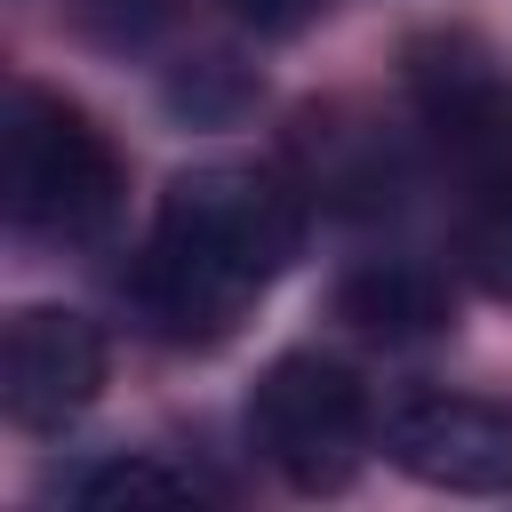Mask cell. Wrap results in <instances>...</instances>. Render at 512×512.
<instances>
[{"instance_id":"cell-8","label":"cell","mask_w":512,"mask_h":512,"mask_svg":"<svg viewBox=\"0 0 512 512\" xmlns=\"http://www.w3.org/2000/svg\"><path fill=\"white\" fill-rule=\"evenodd\" d=\"M64 496H72V504H184V496H200V488H192L184 472L152 464V456H104V464L64 472Z\"/></svg>"},{"instance_id":"cell-1","label":"cell","mask_w":512,"mask_h":512,"mask_svg":"<svg viewBox=\"0 0 512 512\" xmlns=\"http://www.w3.org/2000/svg\"><path fill=\"white\" fill-rule=\"evenodd\" d=\"M304 248V208L272 168L208 160L160 192L136 256V312L176 344H216Z\"/></svg>"},{"instance_id":"cell-7","label":"cell","mask_w":512,"mask_h":512,"mask_svg":"<svg viewBox=\"0 0 512 512\" xmlns=\"http://www.w3.org/2000/svg\"><path fill=\"white\" fill-rule=\"evenodd\" d=\"M336 312H344L360 336L416 344V336L448 328V288H440V272H424V264H408V256H376V264H360V272L336 288Z\"/></svg>"},{"instance_id":"cell-9","label":"cell","mask_w":512,"mask_h":512,"mask_svg":"<svg viewBox=\"0 0 512 512\" xmlns=\"http://www.w3.org/2000/svg\"><path fill=\"white\" fill-rule=\"evenodd\" d=\"M464 272H472L488 296L512 304V176L480 184V208H472V224H464Z\"/></svg>"},{"instance_id":"cell-2","label":"cell","mask_w":512,"mask_h":512,"mask_svg":"<svg viewBox=\"0 0 512 512\" xmlns=\"http://www.w3.org/2000/svg\"><path fill=\"white\" fill-rule=\"evenodd\" d=\"M0 192H8V224L32 240H96L120 216V152L104 144V128L48 96V88H16L8 96V128H0Z\"/></svg>"},{"instance_id":"cell-5","label":"cell","mask_w":512,"mask_h":512,"mask_svg":"<svg viewBox=\"0 0 512 512\" xmlns=\"http://www.w3.org/2000/svg\"><path fill=\"white\" fill-rule=\"evenodd\" d=\"M384 456L448 496H504L512 488V408L472 392H424L384 424Z\"/></svg>"},{"instance_id":"cell-3","label":"cell","mask_w":512,"mask_h":512,"mask_svg":"<svg viewBox=\"0 0 512 512\" xmlns=\"http://www.w3.org/2000/svg\"><path fill=\"white\" fill-rule=\"evenodd\" d=\"M248 440L256 456L304 488V496H328L360 472V448H368V392L344 360L328 352H280L256 392H248Z\"/></svg>"},{"instance_id":"cell-6","label":"cell","mask_w":512,"mask_h":512,"mask_svg":"<svg viewBox=\"0 0 512 512\" xmlns=\"http://www.w3.org/2000/svg\"><path fill=\"white\" fill-rule=\"evenodd\" d=\"M408 80H416L424 120L448 136V152H464L480 168V184L512 176V96H504L496 64L472 40H416Z\"/></svg>"},{"instance_id":"cell-4","label":"cell","mask_w":512,"mask_h":512,"mask_svg":"<svg viewBox=\"0 0 512 512\" xmlns=\"http://www.w3.org/2000/svg\"><path fill=\"white\" fill-rule=\"evenodd\" d=\"M104 392V336L64 304H24L0 336V408L24 432H64Z\"/></svg>"},{"instance_id":"cell-10","label":"cell","mask_w":512,"mask_h":512,"mask_svg":"<svg viewBox=\"0 0 512 512\" xmlns=\"http://www.w3.org/2000/svg\"><path fill=\"white\" fill-rule=\"evenodd\" d=\"M232 16H240V24H256L264 40H296V32L320 16V0H232Z\"/></svg>"}]
</instances>
